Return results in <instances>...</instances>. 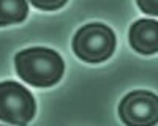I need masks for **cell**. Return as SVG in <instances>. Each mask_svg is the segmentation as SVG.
<instances>
[{
  "mask_svg": "<svg viewBox=\"0 0 158 126\" xmlns=\"http://www.w3.org/2000/svg\"><path fill=\"white\" fill-rule=\"evenodd\" d=\"M18 76L33 87H51L57 84L65 71L62 57L46 47H32L21 50L15 57Z\"/></svg>",
  "mask_w": 158,
  "mask_h": 126,
  "instance_id": "1",
  "label": "cell"
},
{
  "mask_svg": "<svg viewBox=\"0 0 158 126\" xmlns=\"http://www.w3.org/2000/svg\"><path fill=\"white\" fill-rule=\"evenodd\" d=\"M115 49V35L104 24H87L73 38L74 54L87 63L108 60Z\"/></svg>",
  "mask_w": 158,
  "mask_h": 126,
  "instance_id": "2",
  "label": "cell"
},
{
  "mask_svg": "<svg viewBox=\"0 0 158 126\" xmlns=\"http://www.w3.org/2000/svg\"><path fill=\"white\" fill-rule=\"evenodd\" d=\"M35 99L24 85L5 81L0 82V121L25 124L35 115Z\"/></svg>",
  "mask_w": 158,
  "mask_h": 126,
  "instance_id": "3",
  "label": "cell"
},
{
  "mask_svg": "<svg viewBox=\"0 0 158 126\" xmlns=\"http://www.w3.org/2000/svg\"><path fill=\"white\" fill-rule=\"evenodd\" d=\"M118 115L125 124H155L158 123V96L144 90L131 92L122 99L118 106Z\"/></svg>",
  "mask_w": 158,
  "mask_h": 126,
  "instance_id": "4",
  "label": "cell"
},
{
  "mask_svg": "<svg viewBox=\"0 0 158 126\" xmlns=\"http://www.w3.org/2000/svg\"><path fill=\"white\" fill-rule=\"evenodd\" d=\"M130 44L136 52L150 55L158 52V22L153 19L136 21L130 29Z\"/></svg>",
  "mask_w": 158,
  "mask_h": 126,
  "instance_id": "5",
  "label": "cell"
},
{
  "mask_svg": "<svg viewBox=\"0 0 158 126\" xmlns=\"http://www.w3.org/2000/svg\"><path fill=\"white\" fill-rule=\"evenodd\" d=\"M29 14L27 0H0V27L22 22Z\"/></svg>",
  "mask_w": 158,
  "mask_h": 126,
  "instance_id": "6",
  "label": "cell"
},
{
  "mask_svg": "<svg viewBox=\"0 0 158 126\" xmlns=\"http://www.w3.org/2000/svg\"><path fill=\"white\" fill-rule=\"evenodd\" d=\"M29 2L40 10H44V11H54L62 8L68 0H29Z\"/></svg>",
  "mask_w": 158,
  "mask_h": 126,
  "instance_id": "7",
  "label": "cell"
},
{
  "mask_svg": "<svg viewBox=\"0 0 158 126\" xmlns=\"http://www.w3.org/2000/svg\"><path fill=\"white\" fill-rule=\"evenodd\" d=\"M138 5L142 13L150 16H158V0H138Z\"/></svg>",
  "mask_w": 158,
  "mask_h": 126,
  "instance_id": "8",
  "label": "cell"
}]
</instances>
